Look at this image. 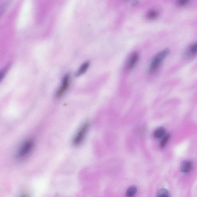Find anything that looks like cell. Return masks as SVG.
Segmentation results:
<instances>
[{
    "instance_id": "6da1fadb",
    "label": "cell",
    "mask_w": 197,
    "mask_h": 197,
    "mask_svg": "<svg viewBox=\"0 0 197 197\" xmlns=\"http://www.w3.org/2000/svg\"><path fill=\"white\" fill-rule=\"evenodd\" d=\"M170 51L169 49H165L157 54L151 61L149 68V71L152 72L156 71L169 54Z\"/></svg>"
},
{
    "instance_id": "7a4b0ae2",
    "label": "cell",
    "mask_w": 197,
    "mask_h": 197,
    "mask_svg": "<svg viewBox=\"0 0 197 197\" xmlns=\"http://www.w3.org/2000/svg\"><path fill=\"white\" fill-rule=\"evenodd\" d=\"M90 124V122L87 121L80 127L73 139V144L74 146H78L83 142L88 130Z\"/></svg>"
},
{
    "instance_id": "3957f363",
    "label": "cell",
    "mask_w": 197,
    "mask_h": 197,
    "mask_svg": "<svg viewBox=\"0 0 197 197\" xmlns=\"http://www.w3.org/2000/svg\"><path fill=\"white\" fill-rule=\"evenodd\" d=\"M34 146V143L32 140H29L25 141L21 146L17 153L19 158H23L27 156L32 151Z\"/></svg>"
},
{
    "instance_id": "277c9868",
    "label": "cell",
    "mask_w": 197,
    "mask_h": 197,
    "mask_svg": "<svg viewBox=\"0 0 197 197\" xmlns=\"http://www.w3.org/2000/svg\"><path fill=\"white\" fill-rule=\"evenodd\" d=\"M70 80V75L67 74L64 76L62 80V83L60 87L56 92V98H59L63 95L66 91L69 86Z\"/></svg>"
},
{
    "instance_id": "5b68a950",
    "label": "cell",
    "mask_w": 197,
    "mask_h": 197,
    "mask_svg": "<svg viewBox=\"0 0 197 197\" xmlns=\"http://www.w3.org/2000/svg\"><path fill=\"white\" fill-rule=\"evenodd\" d=\"M139 58V54L137 52H134L131 54L128 58L126 63V67L127 69H132L136 65Z\"/></svg>"
},
{
    "instance_id": "8992f818",
    "label": "cell",
    "mask_w": 197,
    "mask_h": 197,
    "mask_svg": "<svg viewBox=\"0 0 197 197\" xmlns=\"http://www.w3.org/2000/svg\"><path fill=\"white\" fill-rule=\"evenodd\" d=\"M192 166L191 162L189 161H184L180 165V170L182 172L187 173L192 169Z\"/></svg>"
},
{
    "instance_id": "52a82bcc",
    "label": "cell",
    "mask_w": 197,
    "mask_h": 197,
    "mask_svg": "<svg viewBox=\"0 0 197 197\" xmlns=\"http://www.w3.org/2000/svg\"><path fill=\"white\" fill-rule=\"evenodd\" d=\"M90 64V62L89 61H86V62L84 63L80 66V68L79 69L78 71H77L76 74V75L77 76H81L83 75V74H84L89 68Z\"/></svg>"
},
{
    "instance_id": "ba28073f",
    "label": "cell",
    "mask_w": 197,
    "mask_h": 197,
    "mask_svg": "<svg viewBox=\"0 0 197 197\" xmlns=\"http://www.w3.org/2000/svg\"><path fill=\"white\" fill-rule=\"evenodd\" d=\"M197 54V42L189 47L187 52L188 56L192 57Z\"/></svg>"
},
{
    "instance_id": "9c48e42d",
    "label": "cell",
    "mask_w": 197,
    "mask_h": 197,
    "mask_svg": "<svg viewBox=\"0 0 197 197\" xmlns=\"http://www.w3.org/2000/svg\"><path fill=\"white\" fill-rule=\"evenodd\" d=\"M165 128L163 127L158 128L154 132V137L156 139L160 138L165 135Z\"/></svg>"
},
{
    "instance_id": "30bf717a",
    "label": "cell",
    "mask_w": 197,
    "mask_h": 197,
    "mask_svg": "<svg viewBox=\"0 0 197 197\" xmlns=\"http://www.w3.org/2000/svg\"><path fill=\"white\" fill-rule=\"evenodd\" d=\"M159 16L158 12L156 10H150L147 14V18L149 20H154L157 18Z\"/></svg>"
},
{
    "instance_id": "8fae6325",
    "label": "cell",
    "mask_w": 197,
    "mask_h": 197,
    "mask_svg": "<svg viewBox=\"0 0 197 197\" xmlns=\"http://www.w3.org/2000/svg\"><path fill=\"white\" fill-rule=\"evenodd\" d=\"M137 188L135 186H132L128 188L126 192V196L128 197H132L134 196L136 193Z\"/></svg>"
},
{
    "instance_id": "7c38bea8",
    "label": "cell",
    "mask_w": 197,
    "mask_h": 197,
    "mask_svg": "<svg viewBox=\"0 0 197 197\" xmlns=\"http://www.w3.org/2000/svg\"><path fill=\"white\" fill-rule=\"evenodd\" d=\"M158 196L160 197H167L169 196V192L165 189H161L158 191Z\"/></svg>"
},
{
    "instance_id": "4fadbf2b",
    "label": "cell",
    "mask_w": 197,
    "mask_h": 197,
    "mask_svg": "<svg viewBox=\"0 0 197 197\" xmlns=\"http://www.w3.org/2000/svg\"><path fill=\"white\" fill-rule=\"evenodd\" d=\"M169 138V134H167L166 136H165V138H164L163 139H162L160 143V147L161 148H163L165 147V145H166L167 142H168Z\"/></svg>"
},
{
    "instance_id": "5bb4252c",
    "label": "cell",
    "mask_w": 197,
    "mask_h": 197,
    "mask_svg": "<svg viewBox=\"0 0 197 197\" xmlns=\"http://www.w3.org/2000/svg\"><path fill=\"white\" fill-rule=\"evenodd\" d=\"M190 1L191 0H177V3L180 6H184Z\"/></svg>"
},
{
    "instance_id": "9a60e30c",
    "label": "cell",
    "mask_w": 197,
    "mask_h": 197,
    "mask_svg": "<svg viewBox=\"0 0 197 197\" xmlns=\"http://www.w3.org/2000/svg\"><path fill=\"white\" fill-rule=\"evenodd\" d=\"M138 1H134L133 2L134 5L135 6L136 5H137V4H138Z\"/></svg>"
}]
</instances>
